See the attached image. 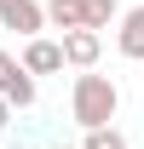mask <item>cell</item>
<instances>
[{
  "label": "cell",
  "mask_w": 144,
  "mask_h": 149,
  "mask_svg": "<svg viewBox=\"0 0 144 149\" xmlns=\"http://www.w3.org/2000/svg\"><path fill=\"white\" fill-rule=\"evenodd\" d=\"M115 109H121V86H115L109 74H92V69L75 74L69 115H75V126H81V132H87V126H109V120H115Z\"/></svg>",
  "instance_id": "6da1fadb"
},
{
  "label": "cell",
  "mask_w": 144,
  "mask_h": 149,
  "mask_svg": "<svg viewBox=\"0 0 144 149\" xmlns=\"http://www.w3.org/2000/svg\"><path fill=\"white\" fill-rule=\"evenodd\" d=\"M0 97H6L12 109H29V103L40 97V86H35V74L23 69V63H18L12 52H6V46H0Z\"/></svg>",
  "instance_id": "7a4b0ae2"
},
{
  "label": "cell",
  "mask_w": 144,
  "mask_h": 149,
  "mask_svg": "<svg viewBox=\"0 0 144 149\" xmlns=\"http://www.w3.org/2000/svg\"><path fill=\"white\" fill-rule=\"evenodd\" d=\"M58 52H64L69 69H98V57H104V35H98V29H64Z\"/></svg>",
  "instance_id": "3957f363"
},
{
  "label": "cell",
  "mask_w": 144,
  "mask_h": 149,
  "mask_svg": "<svg viewBox=\"0 0 144 149\" xmlns=\"http://www.w3.org/2000/svg\"><path fill=\"white\" fill-rule=\"evenodd\" d=\"M0 29H18L23 40H29V35H40V29H46L40 0H0Z\"/></svg>",
  "instance_id": "277c9868"
},
{
  "label": "cell",
  "mask_w": 144,
  "mask_h": 149,
  "mask_svg": "<svg viewBox=\"0 0 144 149\" xmlns=\"http://www.w3.org/2000/svg\"><path fill=\"white\" fill-rule=\"evenodd\" d=\"M29 74H58L64 69V52H58V40H46V35H29L23 40V57H18Z\"/></svg>",
  "instance_id": "5b68a950"
},
{
  "label": "cell",
  "mask_w": 144,
  "mask_h": 149,
  "mask_svg": "<svg viewBox=\"0 0 144 149\" xmlns=\"http://www.w3.org/2000/svg\"><path fill=\"white\" fill-rule=\"evenodd\" d=\"M115 46H121V57H133V63H144V6H133V12H121V29H115Z\"/></svg>",
  "instance_id": "8992f818"
},
{
  "label": "cell",
  "mask_w": 144,
  "mask_h": 149,
  "mask_svg": "<svg viewBox=\"0 0 144 149\" xmlns=\"http://www.w3.org/2000/svg\"><path fill=\"white\" fill-rule=\"evenodd\" d=\"M40 12H46V23H52L58 35H64V29H87V23H81V0H46Z\"/></svg>",
  "instance_id": "52a82bcc"
},
{
  "label": "cell",
  "mask_w": 144,
  "mask_h": 149,
  "mask_svg": "<svg viewBox=\"0 0 144 149\" xmlns=\"http://www.w3.org/2000/svg\"><path fill=\"white\" fill-rule=\"evenodd\" d=\"M115 17H121L115 0H81V23H87V29H109Z\"/></svg>",
  "instance_id": "ba28073f"
},
{
  "label": "cell",
  "mask_w": 144,
  "mask_h": 149,
  "mask_svg": "<svg viewBox=\"0 0 144 149\" xmlns=\"http://www.w3.org/2000/svg\"><path fill=\"white\" fill-rule=\"evenodd\" d=\"M81 149H127V138L115 126H87V143H81Z\"/></svg>",
  "instance_id": "9c48e42d"
},
{
  "label": "cell",
  "mask_w": 144,
  "mask_h": 149,
  "mask_svg": "<svg viewBox=\"0 0 144 149\" xmlns=\"http://www.w3.org/2000/svg\"><path fill=\"white\" fill-rule=\"evenodd\" d=\"M12 126V103H6V97H0V132Z\"/></svg>",
  "instance_id": "30bf717a"
}]
</instances>
